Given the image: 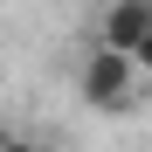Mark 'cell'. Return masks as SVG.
I'll return each mask as SVG.
<instances>
[{"mask_svg":"<svg viewBox=\"0 0 152 152\" xmlns=\"http://www.w3.org/2000/svg\"><path fill=\"white\" fill-rule=\"evenodd\" d=\"M76 90H83L90 111H132V97H138V69H132L124 48H104V42H97L90 62L76 69Z\"/></svg>","mask_w":152,"mask_h":152,"instance_id":"obj_1","label":"cell"},{"mask_svg":"<svg viewBox=\"0 0 152 152\" xmlns=\"http://www.w3.org/2000/svg\"><path fill=\"white\" fill-rule=\"evenodd\" d=\"M145 28H152V0H111V7H104V21H97V42L132 56V42H138Z\"/></svg>","mask_w":152,"mask_h":152,"instance_id":"obj_2","label":"cell"},{"mask_svg":"<svg viewBox=\"0 0 152 152\" xmlns=\"http://www.w3.org/2000/svg\"><path fill=\"white\" fill-rule=\"evenodd\" d=\"M132 69H138V76H152V28L132 42Z\"/></svg>","mask_w":152,"mask_h":152,"instance_id":"obj_3","label":"cell"},{"mask_svg":"<svg viewBox=\"0 0 152 152\" xmlns=\"http://www.w3.org/2000/svg\"><path fill=\"white\" fill-rule=\"evenodd\" d=\"M0 152H42V145H28V138H0Z\"/></svg>","mask_w":152,"mask_h":152,"instance_id":"obj_4","label":"cell"}]
</instances>
